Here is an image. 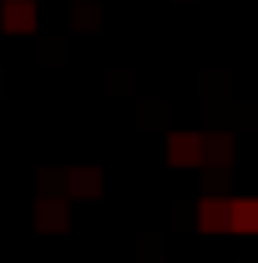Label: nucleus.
Instances as JSON below:
<instances>
[{"instance_id":"obj_1","label":"nucleus","mask_w":258,"mask_h":263,"mask_svg":"<svg viewBox=\"0 0 258 263\" xmlns=\"http://www.w3.org/2000/svg\"><path fill=\"white\" fill-rule=\"evenodd\" d=\"M202 142L208 137H197V132H172L167 137V162L172 167H202Z\"/></svg>"},{"instance_id":"obj_2","label":"nucleus","mask_w":258,"mask_h":263,"mask_svg":"<svg viewBox=\"0 0 258 263\" xmlns=\"http://www.w3.org/2000/svg\"><path fill=\"white\" fill-rule=\"evenodd\" d=\"M35 228L41 233H66L71 228V208H66V197H41V202H35Z\"/></svg>"},{"instance_id":"obj_3","label":"nucleus","mask_w":258,"mask_h":263,"mask_svg":"<svg viewBox=\"0 0 258 263\" xmlns=\"http://www.w3.org/2000/svg\"><path fill=\"white\" fill-rule=\"evenodd\" d=\"M35 21H41V15H35L31 0H5V5H0V26H5L10 35H31Z\"/></svg>"},{"instance_id":"obj_4","label":"nucleus","mask_w":258,"mask_h":263,"mask_svg":"<svg viewBox=\"0 0 258 263\" xmlns=\"http://www.w3.org/2000/svg\"><path fill=\"white\" fill-rule=\"evenodd\" d=\"M228 233H238V238L258 233V197H233L228 202Z\"/></svg>"},{"instance_id":"obj_5","label":"nucleus","mask_w":258,"mask_h":263,"mask_svg":"<svg viewBox=\"0 0 258 263\" xmlns=\"http://www.w3.org/2000/svg\"><path fill=\"white\" fill-rule=\"evenodd\" d=\"M197 233H228V202L223 197H202L197 202Z\"/></svg>"},{"instance_id":"obj_6","label":"nucleus","mask_w":258,"mask_h":263,"mask_svg":"<svg viewBox=\"0 0 258 263\" xmlns=\"http://www.w3.org/2000/svg\"><path fill=\"white\" fill-rule=\"evenodd\" d=\"M202 162L208 167H233V137H208V142H202Z\"/></svg>"},{"instance_id":"obj_7","label":"nucleus","mask_w":258,"mask_h":263,"mask_svg":"<svg viewBox=\"0 0 258 263\" xmlns=\"http://www.w3.org/2000/svg\"><path fill=\"white\" fill-rule=\"evenodd\" d=\"M66 187H71V197H97V193H101V172H91V167H76V172L66 177Z\"/></svg>"}]
</instances>
